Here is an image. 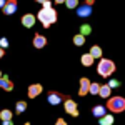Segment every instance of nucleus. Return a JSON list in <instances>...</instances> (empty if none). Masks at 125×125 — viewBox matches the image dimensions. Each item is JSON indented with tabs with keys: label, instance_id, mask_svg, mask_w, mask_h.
I'll return each mask as SVG.
<instances>
[{
	"label": "nucleus",
	"instance_id": "nucleus-11",
	"mask_svg": "<svg viewBox=\"0 0 125 125\" xmlns=\"http://www.w3.org/2000/svg\"><path fill=\"white\" fill-rule=\"evenodd\" d=\"M2 10H3V13H5V15H13V13H15V10H17V2H15V0L7 2V5H5Z\"/></svg>",
	"mask_w": 125,
	"mask_h": 125
},
{
	"label": "nucleus",
	"instance_id": "nucleus-4",
	"mask_svg": "<svg viewBox=\"0 0 125 125\" xmlns=\"http://www.w3.org/2000/svg\"><path fill=\"white\" fill-rule=\"evenodd\" d=\"M47 100H48V104H50V105H60L62 102H65V100H67V97L62 95L60 92H48Z\"/></svg>",
	"mask_w": 125,
	"mask_h": 125
},
{
	"label": "nucleus",
	"instance_id": "nucleus-6",
	"mask_svg": "<svg viewBox=\"0 0 125 125\" xmlns=\"http://www.w3.org/2000/svg\"><path fill=\"white\" fill-rule=\"evenodd\" d=\"M37 19L42 22V25H43V29H48L52 23H50V15H48V10H45V9H42L37 13Z\"/></svg>",
	"mask_w": 125,
	"mask_h": 125
},
{
	"label": "nucleus",
	"instance_id": "nucleus-20",
	"mask_svg": "<svg viewBox=\"0 0 125 125\" xmlns=\"http://www.w3.org/2000/svg\"><path fill=\"white\" fill-rule=\"evenodd\" d=\"M73 43H75L77 47H82V45L85 43V37H83L82 33H77V35H73Z\"/></svg>",
	"mask_w": 125,
	"mask_h": 125
},
{
	"label": "nucleus",
	"instance_id": "nucleus-23",
	"mask_svg": "<svg viewBox=\"0 0 125 125\" xmlns=\"http://www.w3.org/2000/svg\"><path fill=\"white\" fill-rule=\"evenodd\" d=\"M48 15H50V23H55L57 22V12H55V9H50L48 10Z\"/></svg>",
	"mask_w": 125,
	"mask_h": 125
},
{
	"label": "nucleus",
	"instance_id": "nucleus-9",
	"mask_svg": "<svg viewBox=\"0 0 125 125\" xmlns=\"http://www.w3.org/2000/svg\"><path fill=\"white\" fill-rule=\"evenodd\" d=\"M77 15H78V17H90V15H92V7H90L88 3H82V5H78Z\"/></svg>",
	"mask_w": 125,
	"mask_h": 125
},
{
	"label": "nucleus",
	"instance_id": "nucleus-22",
	"mask_svg": "<svg viewBox=\"0 0 125 125\" xmlns=\"http://www.w3.org/2000/svg\"><path fill=\"white\" fill-rule=\"evenodd\" d=\"M90 32H92V27L88 25V23H83L82 27H80V33L85 37V35H90Z\"/></svg>",
	"mask_w": 125,
	"mask_h": 125
},
{
	"label": "nucleus",
	"instance_id": "nucleus-30",
	"mask_svg": "<svg viewBox=\"0 0 125 125\" xmlns=\"http://www.w3.org/2000/svg\"><path fill=\"white\" fill-rule=\"evenodd\" d=\"M25 125H30V124H25Z\"/></svg>",
	"mask_w": 125,
	"mask_h": 125
},
{
	"label": "nucleus",
	"instance_id": "nucleus-14",
	"mask_svg": "<svg viewBox=\"0 0 125 125\" xmlns=\"http://www.w3.org/2000/svg\"><path fill=\"white\" fill-rule=\"evenodd\" d=\"M94 60H95V58L90 55V52H88V53H83L82 58H80V62H82V65H83V67H90V65L94 63Z\"/></svg>",
	"mask_w": 125,
	"mask_h": 125
},
{
	"label": "nucleus",
	"instance_id": "nucleus-3",
	"mask_svg": "<svg viewBox=\"0 0 125 125\" xmlns=\"http://www.w3.org/2000/svg\"><path fill=\"white\" fill-rule=\"evenodd\" d=\"M63 108H65V112H67L68 115L72 117H78V105L75 104V100H72V98H68L63 102Z\"/></svg>",
	"mask_w": 125,
	"mask_h": 125
},
{
	"label": "nucleus",
	"instance_id": "nucleus-12",
	"mask_svg": "<svg viewBox=\"0 0 125 125\" xmlns=\"http://www.w3.org/2000/svg\"><path fill=\"white\" fill-rule=\"evenodd\" d=\"M45 45H47V39H45L43 35L37 33V35L33 37V47L35 48H43Z\"/></svg>",
	"mask_w": 125,
	"mask_h": 125
},
{
	"label": "nucleus",
	"instance_id": "nucleus-28",
	"mask_svg": "<svg viewBox=\"0 0 125 125\" xmlns=\"http://www.w3.org/2000/svg\"><path fill=\"white\" fill-rule=\"evenodd\" d=\"M55 125H68L67 120H63V118H58L57 122H55Z\"/></svg>",
	"mask_w": 125,
	"mask_h": 125
},
{
	"label": "nucleus",
	"instance_id": "nucleus-25",
	"mask_svg": "<svg viewBox=\"0 0 125 125\" xmlns=\"http://www.w3.org/2000/svg\"><path fill=\"white\" fill-rule=\"evenodd\" d=\"M40 3H42V9H45V10L53 9L52 7V2H48V0H40Z\"/></svg>",
	"mask_w": 125,
	"mask_h": 125
},
{
	"label": "nucleus",
	"instance_id": "nucleus-5",
	"mask_svg": "<svg viewBox=\"0 0 125 125\" xmlns=\"http://www.w3.org/2000/svg\"><path fill=\"white\" fill-rule=\"evenodd\" d=\"M90 85H92V82H90L87 77H82L80 78V90H78V95L85 97L87 94L90 92Z\"/></svg>",
	"mask_w": 125,
	"mask_h": 125
},
{
	"label": "nucleus",
	"instance_id": "nucleus-7",
	"mask_svg": "<svg viewBox=\"0 0 125 125\" xmlns=\"http://www.w3.org/2000/svg\"><path fill=\"white\" fill-rule=\"evenodd\" d=\"M35 22H37V19H35L33 13H25V15L22 17V25H23L25 29H32V27L35 25Z\"/></svg>",
	"mask_w": 125,
	"mask_h": 125
},
{
	"label": "nucleus",
	"instance_id": "nucleus-2",
	"mask_svg": "<svg viewBox=\"0 0 125 125\" xmlns=\"http://www.w3.org/2000/svg\"><path fill=\"white\" fill-rule=\"evenodd\" d=\"M97 72H98V75H102V77H110V75L115 72V63H114L112 60H108V58H102V60L98 62Z\"/></svg>",
	"mask_w": 125,
	"mask_h": 125
},
{
	"label": "nucleus",
	"instance_id": "nucleus-18",
	"mask_svg": "<svg viewBox=\"0 0 125 125\" xmlns=\"http://www.w3.org/2000/svg\"><path fill=\"white\" fill-rule=\"evenodd\" d=\"M25 110H27V102L19 100V102L15 104V112H17V114H23Z\"/></svg>",
	"mask_w": 125,
	"mask_h": 125
},
{
	"label": "nucleus",
	"instance_id": "nucleus-10",
	"mask_svg": "<svg viewBox=\"0 0 125 125\" xmlns=\"http://www.w3.org/2000/svg\"><path fill=\"white\" fill-rule=\"evenodd\" d=\"M0 87L3 88V90H7V92H12L13 90V82L10 80L7 75H2V80H0Z\"/></svg>",
	"mask_w": 125,
	"mask_h": 125
},
{
	"label": "nucleus",
	"instance_id": "nucleus-17",
	"mask_svg": "<svg viewBox=\"0 0 125 125\" xmlns=\"http://www.w3.org/2000/svg\"><path fill=\"white\" fill-rule=\"evenodd\" d=\"M12 117H13V114L10 112L9 108H3V110L0 112V118H2V122H10Z\"/></svg>",
	"mask_w": 125,
	"mask_h": 125
},
{
	"label": "nucleus",
	"instance_id": "nucleus-29",
	"mask_svg": "<svg viewBox=\"0 0 125 125\" xmlns=\"http://www.w3.org/2000/svg\"><path fill=\"white\" fill-rule=\"evenodd\" d=\"M3 125H13V122L10 120V122H3Z\"/></svg>",
	"mask_w": 125,
	"mask_h": 125
},
{
	"label": "nucleus",
	"instance_id": "nucleus-8",
	"mask_svg": "<svg viewBox=\"0 0 125 125\" xmlns=\"http://www.w3.org/2000/svg\"><path fill=\"white\" fill-rule=\"evenodd\" d=\"M42 92H43V87L40 85V83H32L29 87V97L30 98H37Z\"/></svg>",
	"mask_w": 125,
	"mask_h": 125
},
{
	"label": "nucleus",
	"instance_id": "nucleus-21",
	"mask_svg": "<svg viewBox=\"0 0 125 125\" xmlns=\"http://www.w3.org/2000/svg\"><path fill=\"white\" fill-rule=\"evenodd\" d=\"M100 83H97V82H92V85H90V94L92 95H98L100 94Z\"/></svg>",
	"mask_w": 125,
	"mask_h": 125
},
{
	"label": "nucleus",
	"instance_id": "nucleus-16",
	"mask_svg": "<svg viewBox=\"0 0 125 125\" xmlns=\"http://www.w3.org/2000/svg\"><path fill=\"white\" fill-rule=\"evenodd\" d=\"M110 94H112V88L108 85H102L100 87V94L98 97H102V98H110Z\"/></svg>",
	"mask_w": 125,
	"mask_h": 125
},
{
	"label": "nucleus",
	"instance_id": "nucleus-13",
	"mask_svg": "<svg viewBox=\"0 0 125 125\" xmlns=\"http://www.w3.org/2000/svg\"><path fill=\"white\" fill-rule=\"evenodd\" d=\"M107 107H104V105H95L94 107V110H92V114L95 117H98V118H102V117H105L107 114Z\"/></svg>",
	"mask_w": 125,
	"mask_h": 125
},
{
	"label": "nucleus",
	"instance_id": "nucleus-19",
	"mask_svg": "<svg viewBox=\"0 0 125 125\" xmlns=\"http://www.w3.org/2000/svg\"><path fill=\"white\" fill-rule=\"evenodd\" d=\"M98 124H100V125H112V124H114V114H110V115L102 117Z\"/></svg>",
	"mask_w": 125,
	"mask_h": 125
},
{
	"label": "nucleus",
	"instance_id": "nucleus-24",
	"mask_svg": "<svg viewBox=\"0 0 125 125\" xmlns=\"http://www.w3.org/2000/svg\"><path fill=\"white\" fill-rule=\"evenodd\" d=\"M67 9H78V2L77 0H65Z\"/></svg>",
	"mask_w": 125,
	"mask_h": 125
},
{
	"label": "nucleus",
	"instance_id": "nucleus-26",
	"mask_svg": "<svg viewBox=\"0 0 125 125\" xmlns=\"http://www.w3.org/2000/svg\"><path fill=\"white\" fill-rule=\"evenodd\" d=\"M0 45H2V48H3V50H5V48L9 47V40H7L5 37H3V39L0 40Z\"/></svg>",
	"mask_w": 125,
	"mask_h": 125
},
{
	"label": "nucleus",
	"instance_id": "nucleus-15",
	"mask_svg": "<svg viewBox=\"0 0 125 125\" xmlns=\"http://www.w3.org/2000/svg\"><path fill=\"white\" fill-rule=\"evenodd\" d=\"M90 55L94 58H100V60H102V58H104V52H102V48L98 47V45H94V47L90 48Z\"/></svg>",
	"mask_w": 125,
	"mask_h": 125
},
{
	"label": "nucleus",
	"instance_id": "nucleus-1",
	"mask_svg": "<svg viewBox=\"0 0 125 125\" xmlns=\"http://www.w3.org/2000/svg\"><path fill=\"white\" fill-rule=\"evenodd\" d=\"M107 108L112 114H122L125 110V98L124 97H110L107 100Z\"/></svg>",
	"mask_w": 125,
	"mask_h": 125
},
{
	"label": "nucleus",
	"instance_id": "nucleus-27",
	"mask_svg": "<svg viewBox=\"0 0 125 125\" xmlns=\"http://www.w3.org/2000/svg\"><path fill=\"white\" fill-rule=\"evenodd\" d=\"M107 85L110 87V88H115V87H118V82H117V80H110Z\"/></svg>",
	"mask_w": 125,
	"mask_h": 125
}]
</instances>
